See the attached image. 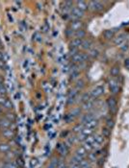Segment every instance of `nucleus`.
Instances as JSON below:
<instances>
[{
  "mask_svg": "<svg viewBox=\"0 0 129 168\" xmlns=\"http://www.w3.org/2000/svg\"><path fill=\"white\" fill-rule=\"evenodd\" d=\"M11 151V145L6 141H0V154L6 155Z\"/></svg>",
  "mask_w": 129,
  "mask_h": 168,
  "instance_id": "nucleus-10",
  "label": "nucleus"
},
{
  "mask_svg": "<svg viewBox=\"0 0 129 168\" xmlns=\"http://www.w3.org/2000/svg\"><path fill=\"white\" fill-rule=\"evenodd\" d=\"M46 168H57L56 166H54V165H52V164H50V163H49L48 165H47V167Z\"/></svg>",
  "mask_w": 129,
  "mask_h": 168,
  "instance_id": "nucleus-41",
  "label": "nucleus"
},
{
  "mask_svg": "<svg viewBox=\"0 0 129 168\" xmlns=\"http://www.w3.org/2000/svg\"><path fill=\"white\" fill-rule=\"evenodd\" d=\"M3 115V108L0 107V117H1V115Z\"/></svg>",
  "mask_w": 129,
  "mask_h": 168,
  "instance_id": "nucleus-42",
  "label": "nucleus"
},
{
  "mask_svg": "<svg viewBox=\"0 0 129 168\" xmlns=\"http://www.w3.org/2000/svg\"><path fill=\"white\" fill-rule=\"evenodd\" d=\"M4 117H5V118H7V119L10 120L12 123H14V121H16V119H17L16 115H14V112H12L11 111H7L6 113H5Z\"/></svg>",
  "mask_w": 129,
  "mask_h": 168,
  "instance_id": "nucleus-20",
  "label": "nucleus"
},
{
  "mask_svg": "<svg viewBox=\"0 0 129 168\" xmlns=\"http://www.w3.org/2000/svg\"><path fill=\"white\" fill-rule=\"evenodd\" d=\"M74 155H76L78 157H80L81 159H85L88 155V151L84 148V146H78L75 150V153H74Z\"/></svg>",
  "mask_w": 129,
  "mask_h": 168,
  "instance_id": "nucleus-12",
  "label": "nucleus"
},
{
  "mask_svg": "<svg viewBox=\"0 0 129 168\" xmlns=\"http://www.w3.org/2000/svg\"><path fill=\"white\" fill-rule=\"evenodd\" d=\"M93 45V41L90 38H88V39H84L82 44H81V48H82V50H89V49H91Z\"/></svg>",
  "mask_w": 129,
  "mask_h": 168,
  "instance_id": "nucleus-19",
  "label": "nucleus"
},
{
  "mask_svg": "<svg viewBox=\"0 0 129 168\" xmlns=\"http://www.w3.org/2000/svg\"><path fill=\"white\" fill-rule=\"evenodd\" d=\"M95 99H90L89 101H87V102H85V103H83L82 104V110L83 111H91L92 108H93V105H95V101H93Z\"/></svg>",
  "mask_w": 129,
  "mask_h": 168,
  "instance_id": "nucleus-15",
  "label": "nucleus"
},
{
  "mask_svg": "<svg viewBox=\"0 0 129 168\" xmlns=\"http://www.w3.org/2000/svg\"><path fill=\"white\" fill-rule=\"evenodd\" d=\"M83 26H84V23H83L82 20H80V19L71 20V25H69V30H71L74 33V32L79 31V30H81V29H83Z\"/></svg>",
  "mask_w": 129,
  "mask_h": 168,
  "instance_id": "nucleus-3",
  "label": "nucleus"
},
{
  "mask_svg": "<svg viewBox=\"0 0 129 168\" xmlns=\"http://www.w3.org/2000/svg\"><path fill=\"white\" fill-rule=\"evenodd\" d=\"M114 125H115V121H114L113 118H108V119L106 120L107 128H109V129H112V128L114 127Z\"/></svg>",
  "mask_w": 129,
  "mask_h": 168,
  "instance_id": "nucleus-31",
  "label": "nucleus"
},
{
  "mask_svg": "<svg viewBox=\"0 0 129 168\" xmlns=\"http://www.w3.org/2000/svg\"><path fill=\"white\" fill-rule=\"evenodd\" d=\"M90 99H92V97H91V93H88V92H85V93H83V94L81 95V98H80V101L81 103H85L87 101H89Z\"/></svg>",
  "mask_w": 129,
  "mask_h": 168,
  "instance_id": "nucleus-27",
  "label": "nucleus"
},
{
  "mask_svg": "<svg viewBox=\"0 0 129 168\" xmlns=\"http://www.w3.org/2000/svg\"><path fill=\"white\" fill-rule=\"evenodd\" d=\"M71 166H72V168H82L79 164H73V165H71Z\"/></svg>",
  "mask_w": 129,
  "mask_h": 168,
  "instance_id": "nucleus-40",
  "label": "nucleus"
},
{
  "mask_svg": "<svg viewBox=\"0 0 129 168\" xmlns=\"http://www.w3.org/2000/svg\"><path fill=\"white\" fill-rule=\"evenodd\" d=\"M101 135L104 137H109V136L111 135V129H109V128H104V129H102Z\"/></svg>",
  "mask_w": 129,
  "mask_h": 168,
  "instance_id": "nucleus-32",
  "label": "nucleus"
},
{
  "mask_svg": "<svg viewBox=\"0 0 129 168\" xmlns=\"http://www.w3.org/2000/svg\"><path fill=\"white\" fill-rule=\"evenodd\" d=\"M89 5V9L91 10L93 12H98V11H101L103 9V4L100 1H90L88 3Z\"/></svg>",
  "mask_w": 129,
  "mask_h": 168,
  "instance_id": "nucleus-6",
  "label": "nucleus"
},
{
  "mask_svg": "<svg viewBox=\"0 0 129 168\" xmlns=\"http://www.w3.org/2000/svg\"><path fill=\"white\" fill-rule=\"evenodd\" d=\"M6 94H7V88L2 82H0V96H6Z\"/></svg>",
  "mask_w": 129,
  "mask_h": 168,
  "instance_id": "nucleus-29",
  "label": "nucleus"
},
{
  "mask_svg": "<svg viewBox=\"0 0 129 168\" xmlns=\"http://www.w3.org/2000/svg\"><path fill=\"white\" fill-rule=\"evenodd\" d=\"M1 136L4 137L5 139H13L14 137V131L12 130L11 128L10 129H4L1 130Z\"/></svg>",
  "mask_w": 129,
  "mask_h": 168,
  "instance_id": "nucleus-8",
  "label": "nucleus"
},
{
  "mask_svg": "<svg viewBox=\"0 0 129 168\" xmlns=\"http://www.w3.org/2000/svg\"><path fill=\"white\" fill-rule=\"evenodd\" d=\"M124 66L126 68H129V59H126V60L124 61Z\"/></svg>",
  "mask_w": 129,
  "mask_h": 168,
  "instance_id": "nucleus-39",
  "label": "nucleus"
},
{
  "mask_svg": "<svg viewBox=\"0 0 129 168\" xmlns=\"http://www.w3.org/2000/svg\"><path fill=\"white\" fill-rule=\"evenodd\" d=\"M128 49H129V44L128 43H123L121 46V50L123 51V52H126Z\"/></svg>",
  "mask_w": 129,
  "mask_h": 168,
  "instance_id": "nucleus-37",
  "label": "nucleus"
},
{
  "mask_svg": "<svg viewBox=\"0 0 129 168\" xmlns=\"http://www.w3.org/2000/svg\"><path fill=\"white\" fill-rule=\"evenodd\" d=\"M3 168H18L16 162L8 160L6 162H3Z\"/></svg>",
  "mask_w": 129,
  "mask_h": 168,
  "instance_id": "nucleus-23",
  "label": "nucleus"
},
{
  "mask_svg": "<svg viewBox=\"0 0 129 168\" xmlns=\"http://www.w3.org/2000/svg\"><path fill=\"white\" fill-rule=\"evenodd\" d=\"M73 36L75 37L76 38H81V39H83V38H85V36H86V32H85V30H83V29H81V30L74 32V33H73Z\"/></svg>",
  "mask_w": 129,
  "mask_h": 168,
  "instance_id": "nucleus-22",
  "label": "nucleus"
},
{
  "mask_svg": "<svg viewBox=\"0 0 129 168\" xmlns=\"http://www.w3.org/2000/svg\"><path fill=\"white\" fill-rule=\"evenodd\" d=\"M83 42V39L81 38H74L72 41L69 43V48H74V49H79L81 47V44Z\"/></svg>",
  "mask_w": 129,
  "mask_h": 168,
  "instance_id": "nucleus-14",
  "label": "nucleus"
},
{
  "mask_svg": "<svg viewBox=\"0 0 129 168\" xmlns=\"http://www.w3.org/2000/svg\"><path fill=\"white\" fill-rule=\"evenodd\" d=\"M88 55H89V57H91L93 59H96V58H97L99 56V51L97 50L96 48H93V49H91V50H90V52H89Z\"/></svg>",
  "mask_w": 129,
  "mask_h": 168,
  "instance_id": "nucleus-26",
  "label": "nucleus"
},
{
  "mask_svg": "<svg viewBox=\"0 0 129 168\" xmlns=\"http://www.w3.org/2000/svg\"><path fill=\"white\" fill-rule=\"evenodd\" d=\"M125 39H126V36H125V35L124 34H121V35H118V36L115 38L114 42H115L116 45L121 46L122 44L125 42Z\"/></svg>",
  "mask_w": 129,
  "mask_h": 168,
  "instance_id": "nucleus-17",
  "label": "nucleus"
},
{
  "mask_svg": "<svg viewBox=\"0 0 129 168\" xmlns=\"http://www.w3.org/2000/svg\"><path fill=\"white\" fill-rule=\"evenodd\" d=\"M114 34H115L114 30H112V29H108V30H105V32H104V37H105L107 39H110L114 37Z\"/></svg>",
  "mask_w": 129,
  "mask_h": 168,
  "instance_id": "nucleus-28",
  "label": "nucleus"
},
{
  "mask_svg": "<svg viewBox=\"0 0 129 168\" xmlns=\"http://www.w3.org/2000/svg\"><path fill=\"white\" fill-rule=\"evenodd\" d=\"M110 73H111V75L114 76V77L118 76V74H120V67H118V66H114L113 68H111Z\"/></svg>",
  "mask_w": 129,
  "mask_h": 168,
  "instance_id": "nucleus-30",
  "label": "nucleus"
},
{
  "mask_svg": "<svg viewBox=\"0 0 129 168\" xmlns=\"http://www.w3.org/2000/svg\"><path fill=\"white\" fill-rule=\"evenodd\" d=\"M84 17V13L81 12L80 10H78L76 7H73L71 10V13H69V17H71L72 20H76V19H80L81 17Z\"/></svg>",
  "mask_w": 129,
  "mask_h": 168,
  "instance_id": "nucleus-5",
  "label": "nucleus"
},
{
  "mask_svg": "<svg viewBox=\"0 0 129 168\" xmlns=\"http://www.w3.org/2000/svg\"><path fill=\"white\" fill-rule=\"evenodd\" d=\"M14 123H12L10 120H8L7 118H5L4 116L0 117V127H1V130L4 129H10L13 126Z\"/></svg>",
  "mask_w": 129,
  "mask_h": 168,
  "instance_id": "nucleus-9",
  "label": "nucleus"
},
{
  "mask_svg": "<svg viewBox=\"0 0 129 168\" xmlns=\"http://www.w3.org/2000/svg\"><path fill=\"white\" fill-rule=\"evenodd\" d=\"M93 118H96L95 115H93V113L87 112V113L83 115L80 117V123H81V124H83V125H85V124H87L89 121H91L92 119H93Z\"/></svg>",
  "mask_w": 129,
  "mask_h": 168,
  "instance_id": "nucleus-11",
  "label": "nucleus"
},
{
  "mask_svg": "<svg viewBox=\"0 0 129 168\" xmlns=\"http://www.w3.org/2000/svg\"><path fill=\"white\" fill-rule=\"evenodd\" d=\"M89 60V55L84 52H78L74 56L71 57V62L73 65H81L83 63H86Z\"/></svg>",
  "mask_w": 129,
  "mask_h": 168,
  "instance_id": "nucleus-1",
  "label": "nucleus"
},
{
  "mask_svg": "<svg viewBox=\"0 0 129 168\" xmlns=\"http://www.w3.org/2000/svg\"><path fill=\"white\" fill-rule=\"evenodd\" d=\"M8 99V98L6 96H0V107H3V105L5 104V102H6V100Z\"/></svg>",
  "mask_w": 129,
  "mask_h": 168,
  "instance_id": "nucleus-38",
  "label": "nucleus"
},
{
  "mask_svg": "<svg viewBox=\"0 0 129 168\" xmlns=\"http://www.w3.org/2000/svg\"><path fill=\"white\" fill-rule=\"evenodd\" d=\"M87 156H88V160L89 161H96L97 160V154L96 152L95 153H93V151L89 152Z\"/></svg>",
  "mask_w": 129,
  "mask_h": 168,
  "instance_id": "nucleus-25",
  "label": "nucleus"
},
{
  "mask_svg": "<svg viewBox=\"0 0 129 168\" xmlns=\"http://www.w3.org/2000/svg\"><path fill=\"white\" fill-rule=\"evenodd\" d=\"M75 4H76L75 7L83 13H85L89 9V5L86 1H77V2H75Z\"/></svg>",
  "mask_w": 129,
  "mask_h": 168,
  "instance_id": "nucleus-16",
  "label": "nucleus"
},
{
  "mask_svg": "<svg viewBox=\"0 0 129 168\" xmlns=\"http://www.w3.org/2000/svg\"><path fill=\"white\" fill-rule=\"evenodd\" d=\"M67 164L68 163L64 160H59L58 165H57V168H64V167L67 166Z\"/></svg>",
  "mask_w": 129,
  "mask_h": 168,
  "instance_id": "nucleus-35",
  "label": "nucleus"
},
{
  "mask_svg": "<svg viewBox=\"0 0 129 168\" xmlns=\"http://www.w3.org/2000/svg\"><path fill=\"white\" fill-rule=\"evenodd\" d=\"M13 108H14V105H13L12 101L10 100V99H7L6 102H5V104L3 105V107H2V108L6 110L7 111H10L11 110H13Z\"/></svg>",
  "mask_w": 129,
  "mask_h": 168,
  "instance_id": "nucleus-21",
  "label": "nucleus"
},
{
  "mask_svg": "<svg viewBox=\"0 0 129 168\" xmlns=\"http://www.w3.org/2000/svg\"><path fill=\"white\" fill-rule=\"evenodd\" d=\"M83 128H84V125L81 124V123H78V124L76 125H74L73 128H72V132L74 133V134H79L82 130H83Z\"/></svg>",
  "mask_w": 129,
  "mask_h": 168,
  "instance_id": "nucleus-24",
  "label": "nucleus"
},
{
  "mask_svg": "<svg viewBox=\"0 0 129 168\" xmlns=\"http://www.w3.org/2000/svg\"><path fill=\"white\" fill-rule=\"evenodd\" d=\"M107 105L109 107V108L112 111H117V100L115 97H110L109 99L107 100Z\"/></svg>",
  "mask_w": 129,
  "mask_h": 168,
  "instance_id": "nucleus-13",
  "label": "nucleus"
},
{
  "mask_svg": "<svg viewBox=\"0 0 129 168\" xmlns=\"http://www.w3.org/2000/svg\"><path fill=\"white\" fill-rule=\"evenodd\" d=\"M64 168H72V166H71V164H69V163H68V164H67V166L64 167Z\"/></svg>",
  "mask_w": 129,
  "mask_h": 168,
  "instance_id": "nucleus-43",
  "label": "nucleus"
},
{
  "mask_svg": "<svg viewBox=\"0 0 129 168\" xmlns=\"http://www.w3.org/2000/svg\"><path fill=\"white\" fill-rule=\"evenodd\" d=\"M90 93L93 99H97V98H99L104 93V87L102 86H97L96 87H93Z\"/></svg>",
  "mask_w": 129,
  "mask_h": 168,
  "instance_id": "nucleus-4",
  "label": "nucleus"
},
{
  "mask_svg": "<svg viewBox=\"0 0 129 168\" xmlns=\"http://www.w3.org/2000/svg\"><path fill=\"white\" fill-rule=\"evenodd\" d=\"M98 120L96 119V118H93V119H92L91 121H89L87 124L84 125V127L85 128H88V129H91V130H93L96 129V128L98 126Z\"/></svg>",
  "mask_w": 129,
  "mask_h": 168,
  "instance_id": "nucleus-18",
  "label": "nucleus"
},
{
  "mask_svg": "<svg viewBox=\"0 0 129 168\" xmlns=\"http://www.w3.org/2000/svg\"><path fill=\"white\" fill-rule=\"evenodd\" d=\"M85 87V82L83 80H78L77 83H76V88L79 90H82V88Z\"/></svg>",
  "mask_w": 129,
  "mask_h": 168,
  "instance_id": "nucleus-34",
  "label": "nucleus"
},
{
  "mask_svg": "<svg viewBox=\"0 0 129 168\" xmlns=\"http://www.w3.org/2000/svg\"><path fill=\"white\" fill-rule=\"evenodd\" d=\"M38 163H39V161H38V160L36 159V157H33V159L31 160V161H30V165H31L32 168L36 167L38 165Z\"/></svg>",
  "mask_w": 129,
  "mask_h": 168,
  "instance_id": "nucleus-36",
  "label": "nucleus"
},
{
  "mask_svg": "<svg viewBox=\"0 0 129 168\" xmlns=\"http://www.w3.org/2000/svg\"><path fill=\"white\" fill-rule=\"evenodd\" d=\"M56 149H57V152L59 153V155L62 157H67L69 153V146L67 143H59L56 147Z\"/></svg>",
  "mask_w": 129,
  "mask_h": 168,
  "instance_id": "nucleus-2",
  "label": "nucleus"
},
{
  "mask_svg": "<svg viewBox=\"0 0 129 168\" xmlns=\"http://www.w3.org/2000/svg\"><path fill=\"white\" fill-rule=\"evenodd\" d=\"M109 87H110V90L112 94H117V93H118V91H120V85H118V81L114 80V79H112V80L109 82Z\"/></svg>",
  "mask_w": 129,
  "mask_h": 168,
  "instance_id": "nucleus-7",
  "label": "nucleus"
},
{
  "mask_svg": "<svg viewBox=\"0 0 129 168\" xmlns=\"http://www.w3.org/2000/svg\"><path fill=\"white\" fill-rule=\"evenodd\" d=\"M6 61H7L6 54H5V52L0 50V63H5Z\"/></svg>",
  "mask_w": 129,
  "mask_h": 168,
  "instance_id": "nucleus-33",
  "label": "nucleus"
},
{
  "mask_svg": "<svg viewBox=\"0 0 129 168\" xmlns=\"http://www.w3.org/2000/svg\"><path fill=\"white\" fill-rule=\"evenodd\" d=\"M0 130H1V127H0Z\"/></svg>",
  "mask_w": 129,
  "mask_h": 168,
  "instance_id": "nucleus-45",
  "label": "nucleus"
},
{
  "mask_svg": "<svg viewBox=\"0 0 129 168\" xmlns=\"http://www.w3.org/2000/svg\"><path fill=\"white\" fill-rule=\"evenodd\" d=\"M1 44H2V42H1V38H0V47H1Z\"/></svg>",
  "mask_w": 129,
  "mask_h": 168,
  "instance_id": "nucleus-44",
  "label": "nucleus"
}]
</instances>
